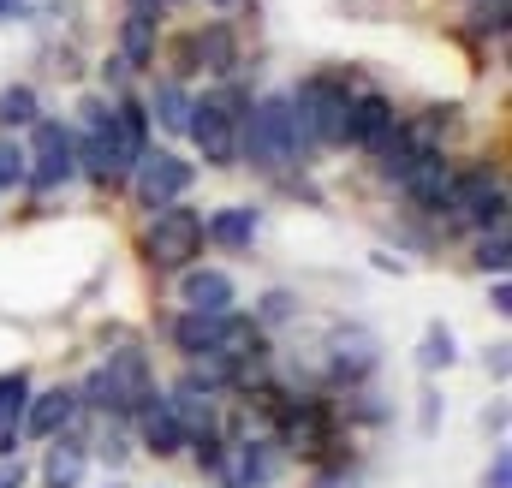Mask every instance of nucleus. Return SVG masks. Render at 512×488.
Masks as SVG:
<instances>
[{"label": "nucleus", "mask_w": 512, "mask_h": 488, "mask_svg": "<svg viewBox=\"0 0 512 488\" xmlns=\"http://www.w3.org/2000/svg\"><path fill=\"white\" fill-rule=\"evenodd\" d=\"M12 18H36V6L30 0H0V24H12Z\"/></svg>", "instance_id": "41"}, {"label": "nucleus", "mask_w": 512, "mask_h": 488, "mask_svg": "<svg viewBox=\"0 0 512 488\" xmlns=\"http://www.w3.org/2000/svg\"><path fill=\"white\" fill-rule=\"evenodd\" d=\"M84 477H90V441L84 435L42 441V488H84Z\"/></svg>", "instance_id": "18"}, {"label": "nucleus", "mask_w": 512, "mask_h": 488, "mask_svg": "<svg viewBox=\"0 0 512 488\" xmlns=\"http://www.w3.org/2000/svg\"><path fill=\"white\" fill-rule=\"evenodd\" d=\"M24 167H30L24 185H30L36 197L72 185V179H78V137H72V125L66 120H36L30 125V137H24Z\"/></svg>", "instance_id": "9"}, {"label": "nucleus", "mask_w": 512, "mask_h": 488, "mask_svg": "<svg viewBox=\"0 0 512 488\" xmlns=\"http://www.w3.org/2000/svg\"><path fill=\"white\" fill-rule=\"evenodd\" d=\"M167 405H173V417H179V429H185V447H191V441L221 435V393H215V387H203L191 369L167 387Z\"/></svg>", "instance_id": "13"}, {"label": "nucleus", "mask_w": 512, "mask_h": 488, "mask_svg": "<svg viewBox=\"0 0 512 488\" xmlns=\"http://www.w3.org/2000/svg\"><path fill=\"white\" fill-rule=\"evenodd\" d=\"M167 60H173V78L185 84V78H233L239 72V36H233V24H191V30H179L173 36V48H167Z\"/></svg>", "instance_id": "8"}, {"label": "nucleus", "mask_w": 512, "mask_h": 488, "mask_svg": "<svg viewBox=\"0 0 512 488\" xmlns=\"http://www.w3.org/2000/svg\"><path fill=\"white\" fill-rule=\"evenodd\" d=\"M143 262L155 268V274H185L197 256H203V215L197 209H185V203H167V209H155L149 215V227H143Z\"/></svg>", "instance_id": "6"}, {"label": "nucleus", "mask_w": 512, "mask_h": 488, "mask_svg": "<svg viewBox=\"0 0 512 488\" xmlns=\"http://www.w3.org/2000/svg\"><path fill=\"white\" fill-rule=\"evenodd\" d=\"M36 120H42V102H36V90H30V84L0 90V125H6V131H30Z\"/></svg>", "instance_id": "28"}, {"label": "nucleus", "mask_w": 512, "mask_h": 488, "mask_svg": "<svg viewBox=\"0 0 512 488\" xmlns=\"http://www.w3.org/2000/svg\"><path fill=\"white\" fill-rule=\"evenodd\" d=\"M507 352H512L507 340L483 346V369H489V381H495V387H507V375H512V358H507Z\"/></svg>", "instance_id": "35"}, {"label": "nucleus", "mask_w": 512, "mask_h": 488, "mask_svg": "<svg viewBox=\"0 0 512 488\" xmlns=\"http://www.w3.org/2000/svg\"><path fill=\"white\" fill-rule=\"evenodd\" d=\"M30 483V465L24 459H0V488H24Z\"/></svg>", "instance_id": "38"}, {"label": "nucleus", "mask_w": 512, "mask_h": 488, "mask_svg": "<svg viewBox=\"0 0 512 488\" xmlns=\"http://www.w3.org/2000/svg\"><path fill=\"white\" fill-rule=\"evenodd\" d=\"M370 262H376V268H382V274H405V262H399V256H393V250H376V256H370Z\"/></svg>", "instance_id": "42"}, {"label": "nucleus", "mask_w": 512, "mask_h": 488, "mask_svg": "<svg viewBox=\"0 0 512 488\" xmlns=\"http://www.w3.org/2000/svg\"><path fill=\"white\" fill-rule=\"evenodd\" d=\"M376 369H382L376 328H364V322L328 328V340H322V381H334V387H370Z\"/></svg>", "instance_id": "10"}, {"label": "nucleus", "mask_w": 512, "mask_h": 488, "mask_svg": "<svg viewBox=\"0 0 512 488\" xmlns=\"http://www.w3.org/2000/svg\"><path fill=\"white\" fill-rule=\"evenodd\" d=\"M507 18H512L507 0H477L471 6V36H507Z\"/></svg>", "instance_id": "32"}, {"label": "nucleus", "mask_w": 512, "mask_h": 488, "mask_svg": "<svg viewBox=\"0 0 512 488\" xmlns=\"http://www.w3.org/2000/svg\"><path fill=\"white\" fill-rule=\"evenodd\" d=\"M179 310L227 316V310H239V280H233L227 268H203V262H191V268L179 274Z\"/></svg>", "instance_id": "16"}, {"label": "nucleus", "mask_w": 512, "mask_h": 488, "mask_svg": "<svg viewBox=\"0 0 512 488\" xmlns=\"http://www.w3.org/2000/svg\"><path fill=\"white\" fill-rule=\"evenodd\" d=\"M298 310H304V298L292 292V286H268L262 298H256V328H286V322H298Z\"/></svg>", "instance_id": "26"}, {"label": "nucleus", "mask_w": 512, "mask_h": 488, "mask_svg": "<svg viewBox=\"0 0 512 488\" xmlns=\"http://www.w3.org/2000/svg\"><path fill=\"white\" fill-rule=\"evenodd\" d=\"M471 262H477L483 274H495V280L507 274V268H512V233H507V221L477 233V256H471Z\"/></svg>", "instance_id": "27"}, {"label": "nucleus", "mask_w": 512, "mask_h": 488, "mask_svg": "<svg viewBox=\"0 0 512 488\" xmlns=\"http://www.w3.org/2000/svg\"><path fill=\"white\" fill-rule=\"evenodd\" d=\"M352 399H346V417L352 423H370V429H382L393 423V405H382V393H370V387H346Z\"/></svg>", "instance_id": "30"}, {"label": "nucleus", "mask_w": 512, "mask_h": 488, "mask_svg": "<svg viewBox=\"0 0 512 488\" xmlns=\"http://www.w3.org/2000/svg\"><path fill=\"white\" fill-rule=\"evenodd\" d=\"M167 340H173V352H179L185 364H197V358L209 352V340H215V316H197V310H179V316L167 322Z\"/></svg>", "instance_id": "24"}, {"label": "nucleus", "mask_w": 512, "mask_h": 488, "mask_svg": "<svg viewBox=\"0 0 512 488\" xmlns=\"http://www.w3.org/2000/svg\"><path fill=\"white\" fill-rule=\"evenodd\" d=\"M24 179H30V167H24V137L0 131V191H18Z\"/></svg>", "instance_id": "31"}, {"label": "nucleus", "mask_w": 512, "mask_h": 488, "mask_svg": "<svg viewBox=\"0 0 512 488\" xmlns=\"http://www.w3.org/2000/svg\"><path fill=\"white\" fill-rule=\"evenodd\" d=\"M441 417H447L441 387H423V393H417V435H423V441H435V435H441Z\"/></svg>", "instance_id": "33"}, {"label": "nucleus", "mask_w": 512, "mask_h": 488, "mask_svg": "<svg viewBox=\"0 0 512 488\" xmlns=\"http://www.w3.org/2000/svg\"><path fill=\"white\" fill-rule=\"evenodd\" d=\"M36 387H30V375L24 369H6L0 375V429H18V417H24V399H30Z\"/></svg>", "instance_id": "29"}, {"label": "nucleus", "mask_w": 512, "mask_h": 488, "mask_svg": "<svg viewBox=\"0 0 512 488\" xmlns=\"http://www.w3.org/2000/svg\"><path fill=\"white\" fill-rule=\"evenodd\" d=\"M78 393L72 387H42L24 399V417H18V435L24 441H54V435H72L78 429Z\"/></svg>", "instance_id": "14"}, {"label": "nucleus", "mask_w": 512, "mask_h": 488, "mask_svg": "<svg viewBox=\"0 0 512 488\" xmlns=\"http://www.w3.org/2000/svg\"><path fill=\"white\" fill-rule=\"evenodd\" d=\"M131 12H161V0H126Z\"/></svg>", "instance_id": "43"}, {"label": "nucleus", "mask_w": 512, "mask_h": 488, "mask_svg": "<svg viewBox=\"0 0 512 488\" xmlns=\"http://www.w3.org/2000/svg\"><path fill=\"white\" fill-rule=\"evenodd\" d=\"M483 429H489L495 441H507V399H495V405H483Z\"/></svg>", "instance_id": "36"}, {"label": "nucleus", "mask_w": 512, "mask_h": 488, "mask_svg": "<svg viewBox=\"0 0 512 488\" xmlns=\"http://www.w3.org/2000/svg\"><path fill=\"white\" fill-rule=\"evenodd\" d=\"M72 393H78V411H96V417L126 423L131 411L155 393V364H149V352L137 340H120V352H108Z\"/></svg>", "instance_id": "2"}, {"label": "nucleus", "mask_w": 512, "mask_h": 488, "mask_svg": "<svg viewBox=\"0 0 512 488\" xmlns=\"http://www.w3.org/2000/svg\"><path fill=\"white\" fill-rule=\"evenodd\" d=\"M126 423L137 429V447H143V453H155V459H179V453H185V429H179V417H173V405H167L161 387L131 411Z\"/></svg>", "instance_id": "17"}, {"label": "nucleus", "mask_w": 512, "mask_h": 488, "mask_svg": "<svg viewBox=\"0 0 512 488\" xmlns=\"http://www.w3.org/2000/svg\"><path fill=\"white\" fill-rule=\"evenodd\" d=\"M191 102H197V96H191L179 78H161V84L149 90L143 108H149V125H161L167 137H185V125H191Z\"/></svg>", "instance_id": "23"}, {"label": "nucleus", "mask_w": 512, "mask_h": 488, "mask_svg": "<svg viewBox=\"0 0 512 488\" xmlns=\"http://www.w3.org/2000/svg\"><path fill=\"white\" fill-rule=\"evenodd\" d=\"M102 78H108V90H114V96H126V78H131V66L120 60V54H114V60L102 66Z\"/></svg>", "instance_id": "39"}, {"label": "nucleus", "mask_w": 512, "mask_h": 488, "mask_svg": "<svg viewBox=\"0 0 512 488\" xmlns=\"http://www.w3.org/2000/svg\"><path fill=\"white\" fill-rule=\"evenodd\" d=\"M435 215H447L453 227H501L507 221V179L501 173H489V167H453V179H447V197H441V209Z\"/></svg>", "instance_id": "7"}, {"label": "nucleus", "mask_w": 512, "mask_h": 488, "mask_svg": "<svg viewBox=\"0 0 512 488\" xmlns=\"http://www.w3.org/2000/svg\"><path fill=\"white\" fill-rule=\"evenodd\" d=\"M96 447H102V459H108V465H126V435H120V429H108V435H102V441H96Z\"/></svg>", "instance_id": "37"}, {"label": "nucleus", "mask_w": 512, "mask_h": 488, "mask_svg": "<svg viewBox=\"0 0 512 488\" xmlns=\"http://www.w3.org/2000/svg\"><path fill=\"white\" fill-rule=\"evenodd\" d=\"M203 358L209 364H227L233 381H239L245 369L268 364V328H256V316H245V310H227V316H215V340H209Z\"/></svg>", "instance_id": "12"}, {"label": "nucleus", "mask_w": 512, "mask_h": 488, "mask_svg": "<svg viewBox=\"0 0 512 488\" xmlns=\"http://www.w3.org/2000/svg\"><path fill=\"white\" fill-rule=\"evenodd\" d=\"M459 364V340H453V328L435 316L429 328H423V340H417V369L423 375H441V369H453Z\"/></svg>", "instance_id": "25"}, {"label": "nucleus", "mask_w": 512, "mask_h": 488, "mask_svg": "<svg viewBox=\"0 0 512 488\" xmlns=\"http://www.w3.org/2000/svg\"><path fill=\"white\" fill-rule=\"evenodd\" d=\"M262 233V209L256 203H227V209H215L209 221H203V244H215V250H233V256H245Z\"/></svg>", "instance_id": "19"}, {"label": "nucleus", "mask_w": 512, "mask_h": 488, "mask_svg": "<svg viewBox=\"0 0 512 488\" xmlns=\"http://www.w3.org/2000/svg\"><path fill=\"white\" fill-rule=\"evenodd\" d=\"M292 102V125L304 137V149H340L346 143V114H352V84L346 72H310L298 90H286Z\"/></svg>", "instance_id": "4"}, {"label": "nucleus", "mask_w": 512, "mask_h": 488, "mask_svg": "<svg viewBox=\"0 0 512 488\" xmlns=\"http://www.w3.org/2000/svg\"><path fill=\"white\" fill-rule=\"evenodd\" d=\"M262 411H268V435L286 447V459H310V465H328L334 447H340V405L322 399V393H256Z\"/></svg>", "instance_id": "1"}, {"label": "nucleus", "mask_w": 512, "mask_h": 488, "mask_svg": "<svg viewBox=\"0 0 512 488\" xmlns=\"http://www.w3.org/2000/svg\"><path fill=\"white\" fill-rule=\"evenodd\" d=\"M262 167V173H286V167H310L316 155L304 149L298 125H292V102L286 90H268V96H251L245 108V125H239V167Z\"/></svg>", "instance_id": "3"}, {"label": "nucleus", "mask_w": 512, "mask_h": 488, "mask_svg": "<svg viewBox=\"0 0 512 488\" xmlns=\"http://www.w3.org/2000/svg\"><path fill=\"white\" fill-rule=\"evenodd\" d=\"M215 6H233V0H215Z\"/></svg>", "instance_id": "46"}, {"label": "nucleus", "mask_w": 512, "mask_h": 488, "mask_svg": "<svg viewBox=\"0 0 512 488\" xmlns=\"http://www.w3.org/2000/svg\"><path fill=\"white\" fill-rule=\"evenodd\" d=\"M102 488H126V483H102Z\"/></svg>", "instance_id": "45"}, {"label": "nucleus", "mask_w": 512, "mask_h": 488, "mask_svg": "<svg viewBox=\"0 0 512 488\" xmlns=\"http://www.w3.org/2000/svg\"><path fill=\"white\" fill-rule=\"evenodd\" d=\"M483 488H512V447H507V441H495L489 471H483Z\"/></svg>", "instance_id": "34"}, {"label": "nucleus", "mask_w": 512, "mask_h": 488, "mask_svg": "<svg viewBox=\"0 0 512 488\" xmlns=\"http://www.w3.org/2000/svg\"><path fill=\"white\" fill-rule=\"evenodd\" d=\"M489 310H495V316H512V286H507V274L489 286Z\"/></svg>", "instance_id": "40"}, {"label": "nucleus", "mask_w": 512, "mask_h": 488, "mask_svg": "<svg viewBox=\"0 0 512 488\" xmlns=\"http://www.w3.org/2000/svg\"><path fill=\"white\" fill-rule=\"evenodd\" d=\"M167 6H179V0H161V12H167Z\"/></svg>", "instance_id": "44"}, {"label": "nucleus", "mask_w": 512, "mask_h": 488, "mask_svg": "<svg viewBox=\"0 0 512 488\" xmlns=\"http://www.w3.org/2000/svg\"><path fill=\"white\" fill-rule=\"evenodd\" d=\"M197 185V161L173 155V149H155L131 167V191H137V209H167V203H185V191Z\"/></svg>", "instance_id": "11"}, {"label": "nucleus", "mask_w": 512, "mask_h": 488, "mask_svg": "<svg viewBox=\"0 0 512 488\" xmlns=\"http://www.w3.org/2000/svg\"><path fill=\"white\" fill-rule=\"evenodd\" d=\"M393 125H399L393 96H382V90H352V114H346V143H340V149H364V155H376Z\"/></svg>", "instance_id": "15"}, {"label": "nucleus", "mask_w": 512, "mask_h": 488, "mask_svg": "<svg viewBox=\"0 0 512 488\" xmlns=\"http://www.w3.org/2000/svg\"><path fill=\"white\" fill-rule=\"evenodd\" d=\"M245 108H251V96H245L239 84H221V90H209V96L191 102L185 137L203 149L209 167H239V125H245Z\"/></svg>", "instance_id": "5"}, {"label": "nucleus", "mask_w": 512, "mask_h": 488, "mask_svg": "<svg viewBox=\"0 0 512 488\" xmlns=\"http://www.w3.org/2000/svg\"><path fill=\"white\" fill-rule=\"evenodd\" d=\"M155 48H161V12H131L120 18V60L131 72H155Z\"/></svg>", "instance_id": "20"}, {"label": "nucleus", "mask_w": 512, "mask_h": 488, "mask_svg": "<svg viewBox=\"0 0 512 488\" xmlns=\"http://www.w3.org/2000/svg\"><path fill=\"white\" fill-rule=\"evenodd\" d=\"M114 143H120V161H126V173L149 155V108H143V96H114Z\"/></svg>", "instance_id": "21"}, {"label": "nucleus", "mask_w": 512, "mask_h": 488, "mask_svg": "<svg viewBox=\"0 0 512 488\" xmlns=\"http://www.w3.org/2000/svg\"><path fill=\"white\" fill-rule=\"evenodd\" d=\"M447 179H453V161H447V149H435L429 161H417V167L399 179V191H405L417 209H441V197H447Z\"/></svg>", "instance_id": "22"}]
</instances>
